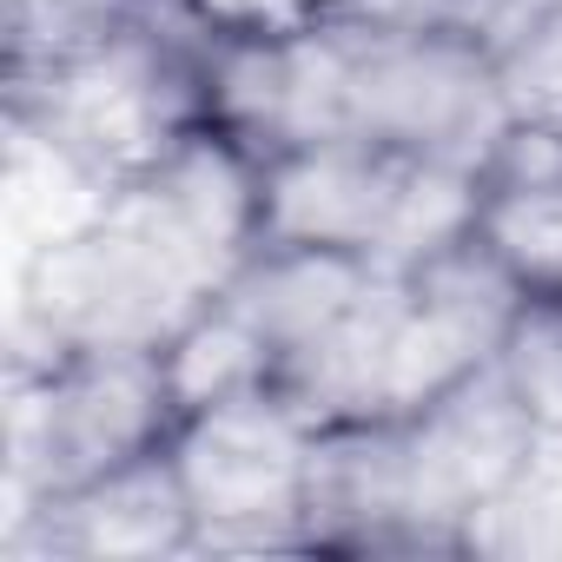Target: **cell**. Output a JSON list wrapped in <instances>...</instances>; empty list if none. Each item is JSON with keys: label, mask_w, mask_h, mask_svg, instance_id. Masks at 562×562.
<instances>
[{"label": "cell", "mask_w": 562, "mask_h": 562, "mask_svg": "<svg viewBox=\"0 0 562 562\" xmlns=\"http://www.w3.org/2000/svg\"><path fill=\"white\" fill-rule=\"evenodd\" d=\"M338 27V21H331ZM351 47L345 74V133L378 139L411 159L490 166L496 139L509 133L503 67L476 34L457 27H338Z\"/></svg>", "instance_id": "3"}, {"label": "cell", "mask_w": 562, "mask_h": 562, "mask_svg": "<svg viewBox=\"0 0 562 562\" xmlns=\"http://www.w3.org/2000/svg\"><path fill=\"white\" fill-rule=\"evenodd\" d=\"M549 14H562V0H463V34H476L496 60L529 34L542 27Z\"/></svg>", "instance_id": "15"}, {"label": "cell", "mask_w": 562, "mask_h": 562, "mask_svg": "<svg viewBox=\"0 0 562 562\" xmlns=\"http://www.w3.org/2000/svg\"><path fill=\"white\" fill-rule=\"evenodd\" d=\"M21 555H60V562H159V555H192L199 549V516L186 496V476L172 463V443L120 463L80 490L21 503L14 522Z\"/></svg>", "instance_id": "7"}, {"label": "cell", "mask_w": 562, "mask_h": 562, "mask_svg": "<svg viewBox=\"0 0 562 562\" xmlns=\"http://www.w3.org/2000/svg\"><path fill=\"white\" fill-rule=\"evenodd\" d=\"M312 437V411L278 384L179 417L172 463L199 516V549H305Z\"/></svg>", "instance_id": "4"}, {"label": "cell", "mask_w": 562, "mask_h": 562, "mask_svg": "<svg viewBox=\"0 0 562 562\" xmlns=\"http://www.w3.org/2000/svg\"><path fill=\"white\" fill-rule=\"evenodd\" d=\"M463 555H562V437H542L529 463L463 522Z\"/></svg>", "instance_id": "11"}, {"label": "cell", "mask_w": 562, "mask_h": 562, "mask_svg": "<svg viewBox=\"0 0 562 562\" xmlns=\"http://www.w3.org/2000/svg\"><path fill=\"white\" fill-rule=\"evenodd\" d=\"M212 292L218 278L199 258H186L133 205L106 199L100 218L34 251L21 278L14 364H54L106 345H166Z\"/></svg>", "instance_id": "1"}, {"label": "cell", "mask_w": 562, "mask_h": 562, "mask_svg": "<svg viewBox=\"0 0 562 562\" xmlns=\"http://www.w3.org/2000/svg\"><path fill=\"white\" fill-rule=\"evenodd\" d=\"M378 265L358 251H318V245H251L245 265L225 278V299L245 312V325L278 351L285 371L299 351H312L325 331H338L358 299L378 285Z\"/></svg>", "instance_id": "9"}, {"label": "cell", "mask_w": 562, "mask_h": 562, "mask_svg": "<svg viewBox=\"0 0 562 562\" xmlns=\"http://www.w3.org/2000/svg\"><path fill=\"white\" fill-rule=\"evenodd\" d=\"M179 397L159 345H106L54 364H14V490L21 503L80 490L166 450Z\"/></svg>", "instance_id": "2"}, {"label": "cell", "mask_w": 562, "mask_h": 562, "mask_svg": "<svg viewBox=\"0 0 562 562\" xmlns=\"http://www.w3.org/2000/svg\"><path fill=\"white\" fill-rule=\"evenodd\" d=\"M305 555H424L404 417H338L312 437Z\"/></svg>", "instance_id": "8"}, {"label": "cell", "mask_w": 562, "mask_h": 562, "mask_svg": "<svg viewBox=\"0 0 562 562\" xmlns=\"http://www.w3.org/2000/svg\"><path fill=\"white\" fill-rule=\"evenodd\" d=\"M404 179H411V153H391L358 133L278 146L265 153L258 172V245H318L378 265Z\"/></svg>", "instance_id": "6"}, {"label": "cell", "mask_w": 562, "mask_h": 562, "mask_svg": "<svg viewBox=\"0 0 562 562\" xmlns=\"http://www.w3.org/2000/svg\"><path fill=\"white\" fill-rule=\"evenodd\" d=\"M542 443L536 417L496 371H470L443 397L404 417V457H411V516L424 536V555H463V522L529 463Z\"/></svg>", "instance_id": "5"}, {"label": "cell", "mask_w": 562, "mask_h": 562, "mask_svg": "<svg viewBox=\"0 0 562 562\" xmlns=\"http://www.w3.org/2000/svg\"><path fill=\"white\" fill-rule=\"evenodd\" d=\"M476 232L509 258L522 285H562V186H483Z\"/></svg>", "instance_id": "13"}, {"label": "cell", "mask_w": 562, "mask_h": 562, "mask_svg": "<svg viewBox=\"0 0 562 562\" xmlns=\"http://www.w3.org/2000/svg\"><path fill=\"white\" fill-rule=\"evenodd\" d=\"M496 371L509 378L536 430L562 437V285H529V299L516 305L496 345Z\"/></svg>", "instance_id": "12"}, {"label": "cell", "mask_w": 562, "mask_h": 562, "mask_svg": "<svg viewBox=\"0 0 562 562\" xmlns=\"http://www.w3.org/2000/svg\"><path fill=\"white\" fill-rule=\"evenodd\" d=\"M496 67H503L509 120L562 126V14H549L542 27H529V34H522Z\"/></svg>", "instance_id": "14"}, {"label": "cell", "mask_w": 562, "mask_h": 562, "mask_svg": "<svg viewBox=\"0 0 562 562\" xmlns=\"http://www.w3.org/2000/svg\"><path fill=\"white\" fill-rule=\"evenodd\" d=\"M159 358H166V384H172V397H179V417L278 384V351L245 325V312H238L225 292H212V299L159 345Z\"/></svg>", "instance_id": "10"}]
</instances>
